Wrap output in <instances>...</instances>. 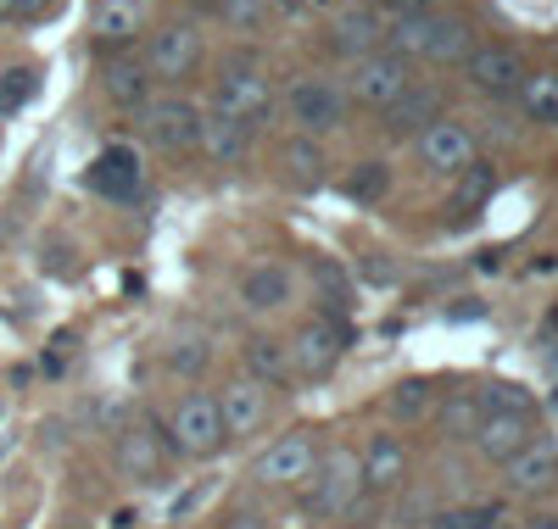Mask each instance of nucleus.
Listing matches in <instances>:
<instances>
[{
    "instance_id": "1",
    "label": "nucleus",
    "mask_w": 558,
    "mask_h": 529,
    "mask_svg": "<svg viewBox=\"0 0 558 529\" xmlns=\"http://www.w3.org/2000/svg\"><path fill=\"white\" fill-rule=\"evenodd\" d=\"M386 51L391 57H425V62H463L475 51V34L463 17H447V12H425V17H397L386 28Z\"/></svg>"
},
{
    "instance_id": "2",
    "label": "nucleus",
    "mask_w": 558,
    "mask_h": 529,
    "mask_svg": "<svg viewBox=\"0 0 558 529\" xmlns=\"http://www.w3.org/2000/svg\"><path fill=\"white\" fill-rule=\"evenodd\" d=\"M140 128L162 157H191L202 151V107L184 101V95H157V101L140 107Z\"/></svg>"
},
{
    "instance_id": "3",
    "label": "nucleus",
    "mask_w": 558,
    "mask_h": 529,
    "mask_svg": "<svg viewBox=\"0 0 558 529\" xmlns=\"http://www.w3.org/2000/svg\"><path fill=\"white\" fill-rule=\"evenodd\" d=\"M218 112L241 118L252 134L274 118V89H268V73L252 62V57H229L223 73H218Z\"/></svg>"
},
{
    "instance_id": "4",
    "label": "nucleus",
    "mask_w": 558,
    "mask_h": 529,
    "mask_svg": "<svg viewBox=\"0 0 558 529\" xmlns=\"http://www.w3.org/2000/svg\"><path fill=\"white\" fill-rule=\"evenodd\" d=\"M313 491H307V507L318 518H341L357 507V491H363V463L357 452H330V457H318L313 463Z\"/></svg>"
},
{
    "instance_id": "5",
    "label": "nucleus",
    "mask_w": 558,
    "mask_h": 529,
    "mask_svg": "<svg viewBox=\"0 0 558 529\" xmlns=\"http://www.w3.org/2000/svg\"><path fill=\"white\" fill-rule=\"evenodd\" d=\"M223 446V423H218V402L213 396H184L168 418V452L179 457H213Z\"/></svg>"
},
{
    "instance_id": "6",
    "label": "nucleus",
    "mask_w": 558,
    "mask_h": 529,
    "mask_svg": "<svg viewBox=\"0 0 558 529\" xmlns=\"http://www.w3.org/2000/svg\"><path fill=\"white\" fill-rule=\"evenodd\" d=\"M286 112H291V123H296V134H330V128H341V118H347V95L330 84V78H291V89H286Z\"/></svg>"
},
{
    "instance_id": "7",
    "label": "nucleus",
    "mask_w": 558,
    "mask_h": 529,
    "mask_svg": "<svg viewBox=\"0 0 558 529\" xmlns=\"http://www.w3.org/2000/svg\"><path fill=\"white\" fill-rule=\"evenodd\" d=\"M463 78H470L481 95H492V101H508V95H520L531 67H525V57L514 51V45H475V51L463 57Z\"/></svg>"
},
{
    "instance_id": "8",
    "label": "nucleus",
    "mask_w": 558,
    "mask_h": 529,
    "mask_svg": "<svg viewBox=\"0 0 558 529\" xmlns=\"http://www.w3.org/2000/svg\"><path fill=\"white\" fill-rule=\"evenodd\" d=\"M140 62H146V73L162 78V84L191 78L202 67V34L191 23H168V28H157L146 39V57H140Z\"/></svg>"
},
{
    "instance_id": "9",
    "label": "nucleus",
    "mask_w": 558,
    "mask_h": 529,
    "mask_svg": "<svg viewBox=\"0 0 558 529\" xmlns=\"http://www.w3.org/2000/svg\"><path fill=\"white\" fill-rule=\"evenodd\" d=\"M413 78H408V62L402 57H391V51H375V57H363V62H352V78H347V95L357 107H375V112H386L397 95L408 89Z\"/></svg>"
},
{
    "instance_id": "10",
    "label": "nucleus",
    "mask_w": 558,
    "mask_h": 529,
    "mask_svg": "<svg viewBox=\"0 0 558 529\" xmlns=\"http://www.w3.org/2000/svg\"><path fill=\"white\" fill-rule=\"evenodd\" d=\"M347 341H352V329H336V323H324V318H313V323H302L296 334H291V373H307V379H324L341 357H347Z\"/></svg>"
},
{
    "instance_id": "11",
    "label": "nucleus",
    "mask_w": 558,
    "mask_h": 529,
    "mask_svg": "<svg viewBox=\"0 0 558 529\" xmlns=\"http://www.w3.org/2000/svg\"><path fill=\"white\" fill-rule=\"evenodd\" d=\"M418 157H425V168L430 173H458V168H470L475 162V134L463 128V123H452V118H436L425 134H418Z\"/></svg>"
},
{
    "instance_id": "12",
    "label": "nucleus",
    "mask_w": 558,
    "mask_h": 529,
    "mask_svg": "<svg viewBox=\"0 0 558 529\" xmlns=\"http://www.w3.org/2000/svg\"><path fill=\"white\" fill-rule=\"evenodd\" d=\"M531 441H536L531 413H481V423H475V446L486 463H514Z\"/></svg>"
},
{
    "instance_id": "13",
    "label": "nucleus",
    "mask_w": 558,
    "mask_h": 529,
    "mask_svg": "<svg viewBox=\"0 0 558 529\" xmlns=\"http://www.w3.org/2000/svg\"><path fill=\"white\" fill-rule=\"evenodd\" d=\"M318 463V446L307 435H279L263 457H257V479L263 485H302Z\"/></svg>"
},
{
    "instance_id": "14",
    "label": "nucleus",
    "mask_w": 558,
    "mask_h": 529,
    "mask_svg": "<svg viewBox=\"0 0 558 529\" xmlns=\"http://www.w3.org/2000/svg\"><path fill=\"white\" fill-rule=\"evenodd\" d=\"M330 39H336V51H341L347 62H363V57L386 51V17H380L375 7H347V12L336 17Z\"/></svg>"
},
{
    "instance_id": "15",
    "label": "nucleus",
    "mask_w": 558,
    "mask_h": 529,
    "mask_svg": "<svg viewBox=\"0 0 558 529\" xmlns=\"http://www.w3.org/2000/svg\"><path fill=\"white\" fill-rule=\"evenodd\" d=\"M218 402V423H223V435H252V429L268 418V384L257 379H235V384H223V396Z\"/></svg>"
},
{
    "instance_id": "16",
    "label": "nucleus",
    "mask_w": 558,
    "mask_h": 529,
    "mask_svg": "<svg viewBox=\"0 0 558 529\" xmlns=\"http://www.w3.org/2000/svg\"><path fill=\"white\" fill-rule=\"evenodd\" d=\"M140 28H146V7L140 0H96L89 7V39L101 51H123V45H134Z\"/></svg>"
},
{
    "instance_id": "17",
    "label": "nucleus",
    "mask_w": 558,
    "mask_h": 529,
    "mask_svg": "<svg viewBox=\"0 0 558 529\" xmlns=\"http://www.w3.org/2000/svg\"><path fill=\"white\" fill-rule=\"evenodd\" d=\"M89 189L96 196H112V201H134L140 196V157L129 146H107L89 168Z\"/></svg>"
},
{
    "instance_id": "18",
    "label": "nucleus",
    "mask_w": 558,
    "mask_h": 529,
    "mask_svg": "<svg viewBox=\"0 0 558 529\" xmlns=\"http://www.w3.org/2000/svg\"><path fill=\"white\" fill-rule=\"evenodd\" d=\"M101 89H107V101H112V107L134 112V107H146V101H151V73H146V62H140V57H107V67H101Z\"/></svg>"
},
{
    "instance_id": "19",
    "label": "nucleus",
    "mask_w": 558,
    "mask_h": 529,
    "mask_svg": "<svg viewBox=\"0 0 558 529\" xmlns=\"http://www.w3.org/2000/svg\"><path fill=\"white\" fill-rule=\"evenodd\" d=\"M291 268L286 262H257L246 279H241V302H246V312H279L291 302Z\"/></svg>"
},
{
    "instance_id": "20",
    "label": "nucleus",
    "mask_w": 558,
    "mask_h": 529,
    "mask_svg": "<svg viewBox=\"0 0 558 529\" xmlns=\"http://www.w3.org/2000/svg\"><path fill=\"white\" fill-rule=\"evenodd\" d=\"M508 485L520 496H536V491H553L558 485V446L547 441H531L514 463H508Z\"/></svg>"
},
{
    "instance_id": "21",
    "label": "nucleus",
    "mask_w": 558,
    "mask_h": 529,
    "mask_svg": "<svg viewBox=\"0 0 558 529\" xmlns=\"http://www.w3.org/2000/svg\"><path fill=\"white\" fill-rule=\"evenodd\" d=\"M436 118H441V95L425 89V84H408L397 101L386 107V128L391 134H425Z\"/></svg>"
},
{
    "instance_id": "22",
    "label": "nucleus",
    "mask_w": 558,
    "mask_h": 529,
    "mask_svg": "<svg viewBox=\"0 0 558 529\" xmlns=\"http://www.w3.org/2000/svg\"><path fill=\"white\" fill-rule=\"evenodd\" d=\"M202 151L218 157V162H246L252 151V128L241 118H229V112H202Z\"/></svg>"
},
{
    "instance_id": "23",
    "label": "nucleus",
    "mask_w": 558,
    "mask_h": 529,
    "mask_svg": "<svg viewBox=\"0 0 558 529\" xmlns=\"http://www.w3.org/2000/svg\"><path fill=\"white\" fill-rule=\"evenodd\" d=\"M492 196H497V168H492V162L475 157L470 168L452 173V212H458V218H475Z\"/></svg>"
},
{
    "instance_id": "24",
    "label": "nucleus",
    "mask_w": 558,
    "mask_h": 529,
    "mask_svg": "<svg viewBox=\"0 0 558 529\" xmlns=\"http://www.w3.org/2000/svg\"><path fill=\"white\" fill-rule=\"evenodd\" d=\"M357 463H363V485H368V491H391V485H402L408 452H402L391 435H375V441H368V452H363Z\"/></svg>"
},
{
    "instance_id": "25",
    "label": "nucleus",
    "mask_w": 558,
    "mask_h": 529,
    "mask_svg": "<svg viewBox=\"0 0 558 529\" xmlns=\"http://www.w3.org/2000/svg\"><path fill=\"white\" fill-rule=\"evenodd\" d=\"M246 379H257V384H286L291 379V352H286V341H274V334H252L246 341Z\"/></svg>"
},
{
    "instance_id": "26",
    "label": "nucleus",
    "mask_w": 558,
    "mask_h": 529,
    "mask_svg": "<svg viewBox=\"0 0 558 529\" xmlns=\"http://www.w3.org/2000/svg\"><path fill=\"white\" fill-rule=\"evenodd\" d=\"M514 101L525 107L531 123H558V73H531Z\"/></svg>"
},
{
    "instance_id": "27",
    "label": "nucleus",
    "mask_w": 558,
    "mask_h": 529,
    "mask_svg": "<svg viewBox=\"0 0 558 529\" xmlns=\"http://www.w3.org/2000/svg\"><path fill=\"white\" fill-rule=\"evenodd\" d=\"M118 463H123V473H134V479H151V473L162 468V446L146 435V429H129V435L118 441Z\"/></svg>"
},
{
    "instance_id": "28",
    "label": "nucleus",
    "mask_w": 558,
    "mask_h": 529,
    "mask_svg": "<svg viewBox=\"0 0 558 529\" xmlns=\"http://www.w3.org/2000/svg\"><path fill=\"white\" fill-rule=\"evenodd\" d=\"M286 168H291V184H296V189H318V184H324V168H330V162H324V151L313 146L307 134H296L291 146H286Z\"/></svg>"
},
{
    "instance_id": "29",
    "label": "nucleus",
    "mask_w": 558,
    "mask_h": 529,
    "mask_svg": "<svg viewBox=\"0 0 558 529\" xmlns=\"http://www.w3.org/2000/svg\"><path fill=\"white\" fill-rule=\"evenodd\" d=\"M430 402H436L430 379H402V384H391V396H386L391 418H402V423H418V418L430 413Z\"/></svg>"
},
{
    "instance_id": "30",
    "label": "nucleus",
    "mask_w": 558,
    "mask_h": 529,
    "mask_svg": "<svg viewBox=\"0 0 558 529\" xmlns=\"http://www.w3.org/2000/svg\"><path fill=\"white\" fill-rule=\"evenodd\" d=\"M347 201H380L386 189H391V168L386 162H363V168H352L347 173Z\"/></svg>"
},
{
    "instance_id": "31",
    "label": "nucleus",
    "mask_w": 558,
    "mask_h": 529,
    "mask_svg": "<svg viewBox=\"0 0 558 529\" xmlns=\"http://www.w3.org/2000/svg\"><path fill=\"white\" fill-rule=\"evenodd\" d=\"M34 89H39V73L34 67H7L0 73V118H12L34 101Z\"/></svg>"
},
{
    "instance_id": "32",
    "label": "nucleus",
    "mask_w": 558,
    "mask_h": 529,
    "mask_svg": "<svg viewBox=\"0 0 558 529\" xmlns=\"http://www.w3.org/2000/svg\"><path fill=\"white\" fill-rule=\"evenodd\" d=\"M475 402H481V413H525V407H531V391H525V384L497 379V384H486Z\"/></svg>"
},
{
    "instance_id": "33",
    "label": "nucleus",
    "mask_w": 558,
    "mask_h": 529,
    "mask_svg": "<svg viewBox=\"0 0 558 529\" xmlns=\"http://www.w3.org/2000/svg\"><path fill=\"white\" fill-rule=\"evenodd\" d=\"M475 423H481V402L475 396H452L441 407V429H447V435H475Z\"/></svg>"
},
{
    "instance_id": "34",
    "label": "nucleus",
    "mask_w": 558,
    "mask_h": 529,
    "mask_svg": "<svg viewBox=\"0 0 558 529\" xmlns=\"http://www.w3.org/2000/svg\"><path fill=\"white\" fill-rule=\"evenodd\" d=\"M268 7H274V0H223V23L241 28V34H252V28H263Z\"/></svg>"
},
{
    "instance_id": "35",
    "label": "nucleus",
    "mask_w": 558,
    "mask_h": 529,
    "mask_svg": "<svg viewBox=\"0 0 558 529\" xmlns=\"http://www.w3.org/2000/svg\"><path fill=\"white\" fill-rule=\"evenodd\" d=\"M492 524H497L492 507H447L430 518V529H492Z\"/></svg>"
},
{
    "instance_id": "36",
    "label": "nucleus",
    "mask_w": 558,
    "mask_h": 529,
    "mask_svg": "<svg viewBox=\"0 0 558 529\" xmlns=\"http://www.w3.org/2000/svg\"><path fill=\"white\" fill-rule=\"evenodd\" d=\"M168 368L173 373H202L207 368V346L202 341H173L168 346Z\"/></svg>"
},
{
    "instance_id": "37",
    "label": "nucleus",
    "mask_w": 558,
    "mask_h": 529,
    "mask_svg": "<svg viewBox=\"0 0 558 529\" xmlns=\"http://www.w3.org/2000/svg\"><path fill=\"white\" fill-rule=\"evenodd\" d=\"M62 12V0H17V12L12 17H23V23H45V17H57Z\"/></svg>"
},
{
    "instance_id": "38",
    "label": "nucleus",
    "mask_w": 558,
    "mask_h": 529,
    "mask_svg": "<svg viewBox=\"0 0 558 529\" xmlns=\"http://www.w3.org/2000/svg\"><path fill=\"white\" fill-rule=\"evenodd\" d=\"M386 7L397 17H425V12H436V0H386Z\"/></svg>"
},
{
    "instance_id": "39",
    "label": "nucleus",
    "mask_w": 558,
    "mask_h": 529,
    "mask_svg": "<svg viewBox=\"0 0 558 529\" xmlns=\"http://www.w3.org/2000/svg\"><path fill=\"white\" fill-rule=\"evenodd\" d=\"M279 7H286V12H313L318 0H279Z\"/></svg>"
},
{
    "instance_id": "40",
    "label": "nucleus",
    "mask_w": 558,
    "mask_h": 529,
    "mask_svg": "<svg viewBox=\"0 0 558 529\" xmlns=\"http://www.w3.org/2000/svg\"><path fill=\"white\" fill-rule=\"evenodd\" d=\"M235 529H263V518H257V513H241V518H235Z\"/></svg>"
},
{
    "instance_id": "41",
    "label": "nucleus",
    "mask_w": 558,
    "mask_h": 529,
    "mask_svg": "<svg viewBox=\"0 0 558 529\" xmlns=\"http://www.w3.org/2000/svg\"><path fill=\"white\" fill-rule=\"evenodd\" d=\"M531 529H558V518H553V513H542V518H531Z\"/></svg>"
},
{
    "instance_id": "42",
    "label": "nucleus",
    "mask_w": 558,
    "mask_h": 529,
    "mask_svg": "<svg viewBox=\"0 0 558 529\" xmlns=\"http://www.w3.org/2000/svg\"><path fill=\"white\" fill-rule=\"evenodd\" d=\"M17 12V0H0V17H12Z\"/></svg>"
},
{
    "instance_id": "43",
    "label": "nucleus",
    "mask_w": 558,
    "mask_h": 529,
    "mask_svg": "<svg viewBox=\"0 0 558 529\" xmlns=\"http://www.w3.org/2000/svg\"><path fill=\"white\" fill-rule=\"evenodd\" d=\"M492 529H497V524H492Z\"/></svg>"
}]
</instances>
